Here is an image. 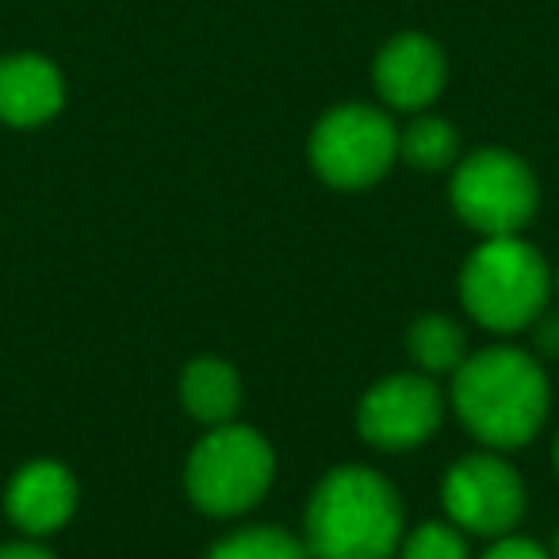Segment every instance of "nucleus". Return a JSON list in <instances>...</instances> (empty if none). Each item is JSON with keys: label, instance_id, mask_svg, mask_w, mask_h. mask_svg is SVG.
Wrapping results in <instances>:
<instances>
[{"label": "nucleus", "instance_id": "f257e3e1", "mask_svg": "<svg viewBox=\"0 0 559 559\" xmlns=\"http://www.w3.org/2000/svg\"><path fill=\"white\" fill-rule=\"evenodd\" d=\"M311 559H395L403 544V502L372 467H334L314 487L304 518Z\"/></svg>", "mask_w": 559, "mask_h": 559}, {"label": "nucleus", "instance_id": "f03ea898", "mask_svg": "<svg viewBox=\"0 0 559 559\" xmlns=\"http://www.w3.org/2000/svg\"><path fill=\"white\" fill-rule=\"evenodd\" d=\"M452 406L483 444L521 449L548 421V380L528 353L495 345L452 372Z\"/></svg>", "mask_w": 559, "mask_h": 559}, {"label": "nucleus", "instance_id": "7ed1b4c3", "mask_svg": "<svg viewBox=\"0 0 559 559\" xmlns=\"http://www.w3.org/2000/svg\"><path fill=\"white\" fill-rule=\"evenodd\" d=\"M551 296V269L518 234L487 238L460 272V299L479 326L513 334L533 326Z\"/></svg>", "mask_w": 559, "mask_h": 559}, {"label": "nucleus", "instance_id": "20e7f679", "mask_svg": "<svg viewBox=\"0 0 559 559\" xmlns=\"http://www.w3.org/2000/svg\"><path fill=\"white\" fill-rule=\"evenodd\" d=\"M276 472L269 441L249 426H211V433L192 449L185 467V487L195 510L211 518L246 513L264 498Z\"/></svg>", "mask_w": 559, "mask_h": 559}, {"label": "nucleus", "instance_id": "39448f33", "mask_svg": "<svg viewBox=\"0 0 559 559\" xmlns=\"http://www.w3.org/2000/svg\"><path fill=\"white\" fill-rule=\"evenodd\" d=\"M452 207L483 238L518 234L536 211V177L510 150H475L452 173Z\"/></svg>", "mask_w": 559, "mask_h": 559}, {"label": "nucleus", "instance_id": "423d86ee", "mask_svg": "<svg viewBox=\"0 0 559 559\" xmlns=\"http://www.w3.org/2000/svg\"><path fill=\"white\" fill-rule=\"evenodd\" d=\"M399 131L383 111L345 104L322 116L311 134V165L334 188H368L395 165Z\"/></svg>", "mask_w": 559, "mask_h": 559}, {"label": "nucleus", "instance_id": "0eeeda50", "mask_svg": "<svg viewBox=\"0 0 559 559\" xmlns=\"http://www.w3.org/2000/svg\"><path fill=\"white\" fill-rule=\"evenodd\" d=\"M444 510L460 533L506 536L525 513V487L518 472L498 456H464L444 475Z\"/></svg>", "mask_w": 559, "mask_h": 559}, {"label": "nucleus", "instance_id": "6e6552de", "mask_svg": "<svg viewBox=\"0 0 559 559\" xmlns=\"http://www.w3.org/2000/svg\"><path fill=\"white\" fill-rule=\"evenodd\" d=\"M441 414H444V399L429 376L399 372L380 380L360 399L357 426L368 444L399 452L426 441L441 426Z\"/></svg>", "mask_w": 559, "mask_h": 559}, {"label": "nucleus", "instance_id": "1a4fd4ad", "mask_svg": "<svg viewBox=\"0 0 559 559\" xmlns=\"http://www.w3.org/2000/svg\"><path fill=\"white\" fill-rule=\"evenodd\" d=\"M376 88L391 108L421 111L444 88V55L426 35H399L376 58Z\"/></svg>", "mask_w": 559, "mask_h": 559}, {"label": "nucleus", "instance_id": "9d476101", "mask_svg": "<svg viewBox=\"0 0 559 559\" xmlns=\"http://www.w3.org/2000/svg\"><path fill=\"white\" fill-rule=\"evenodd\" d=\"M4 510H9L12 525L24 528L32 536H47L62 528L78 510V483L66 464L55 460H32L24 464L9 483L4 495Z\"/></svg>", "mask_w": 559, "mask_h": 559}, {"label": "nucleus", "instance_id": "9b49d317", "mask_svg": "<svg viewBox=\"0 0 559 559\" xmlns=\"http://www.w3.org/2000/svg\"><path fill=\"white\" fill-rule=\"evenodd\" d=\"M66 104V81L47 58L9 55L0 58V123L39 127Z\"/></svg>", "mask_w": 559, "mask_h": 559}, {"label": "nucleus", "instance_id": "f8f14e48", "mask_svg": "<svg viewBox=\"0 0 559 559\" xmlns=\"http://www.w3.org/2000/svg\"><path fill=\"white\" fill-rule=\"evenodd\" d=\"M180 403L203 426H226L241 406V380L226 360L200 357L180 376Z\"/></svg>", "mask_w": 559, "mask_h": 559}, {"label": "nucleus", "instance_id": "ddd939ff", "mask_svg": "<svg viewBox=\"0 0 559 559\" xmlns=\"http://www.w3.org/2000/svg\"><path fill=\"white\" fill-rule=\"evenodd\" d=\"M411 357L421 365L426 376L456 372L467 357V337L460 330V322H452L449 314H421L411 326Z\"/></svg>", "mask_w": 559, "mask_h": 559}, {"label": "nucleus", "instance_id": "4468645a", "mask_svg": "<svg viewBox=\"0 0 559 559\" xmlns=\"http://www.w3.org/2000/svg\"><path fill=\"white\" fill-rule=\"evenodd\" d=\"M399 154L421 173H437V169H449L460 154V139H456V127L449 119H437V116H421L399 134Z\"/></svg>", "mask_w": 559, "mask_h": 559}, {"label": "nucleus", "instance_id": "2eb2a0df", "mask_svg": "<svg viewBox=\"0 0 559 559\" xmlns=\"http://www.w3.org/2000/svg\"><path fill=\"white\" fill-rule=\"evenodd\" d=\"M207 559H311L304 540H296L284 528H241V533H230L207 551Z\"/></svg>", "mask_w": 559, "mask_h": 559}, {"label": "nucleus", "instance_id": "dca6fc26", "mask_svg": "<svg viewBox=\"0 0 559 559\" xmlns=\"http://www.w3.org/2000/svg\"><path fill=\"white\" fill-rule=\"evenodd\" d=\"M399 559H472V556H467L464 533H460L456 525L429 521V525L414 528V533L399 544Z\"/></svg>", "mask_w": 559, "mask_h": 559}, {"label": "nucleus", "instance_id": "f3484780", "mask_svg": "<svg viewBox=\"0 0 559 559\" xmlns=\"http://www.w3.org/2000/svg\"><path fill=\"white\" fill-rule=\"evenodd\" d=\"M483 559H551L540 544L525 540V536H498L495 548L487 551Z\"/></svg>", "mask_w": 559, "mask_h": 559}, {"label": "nucleus", "instance_id": "a211bd4d", "mask_svg": "<svg viewBox=\"0 0 559 559\" xmlns=\"http://www.w3.org/2000/svg\"><path fill=\"white\" fill-rule=\"evenodd\" d=\"M533 342L544 357H559V314H540L533 322Z\"/></svg>", "mask_w": 559, "mask_h": 559}, {"label": "nucleus", "instance_id": "6ab92c4d", "mask_svg": "<svg viewBox=\"0 0 559 559\" xmlns=\"http://www.w3.org/2000/svg\"><path fill=\"white\" fill-rule=\"evenodd\" d=\"M0 559H58V556L35 540H20V544H4V548H0Z\"/></svg>", "mask_w": 559, "mask_h": 559}, {"label": "nucleus", "instance_id": "aec40b11", "mask_svg": "<svg viewBox=\"0 0 559 559\" xmlns=\"http://www.w3.org/2000/svg\"><path fill=\"white\" fill-rule=\"evenodd\" d=\"M556 467H559V437H556Z\"/></svg>", "mask_w": 559, "mask_h": 559}, {"label": "nucleus", "instance_id": "412c9836", "mask_svg": "<svg viewBox=\"0 0 559 559\" xmlns=\"http://www.w3.org/2000/svg\"><path fill=\"white\" fill-rule=\"evenodd\" d=\"M551 559H559V536H556V556H551Z\"/></svg>", "mask_w": 559, "mask_h": 559}, {"label": "nucleus", "instance_id": "4be33fe9", "mask_svg": "<svg viewBox=\"0 0 559 559\" xmlns=\"http://www.w3.org/2000/svg\"><path fill=\"white\" fill-rule=\"evenodd\" d=\"M556 292H559V272H556Z\"/></svg>", "mask_w": 559, "mask_h": 559}]
</instances>
